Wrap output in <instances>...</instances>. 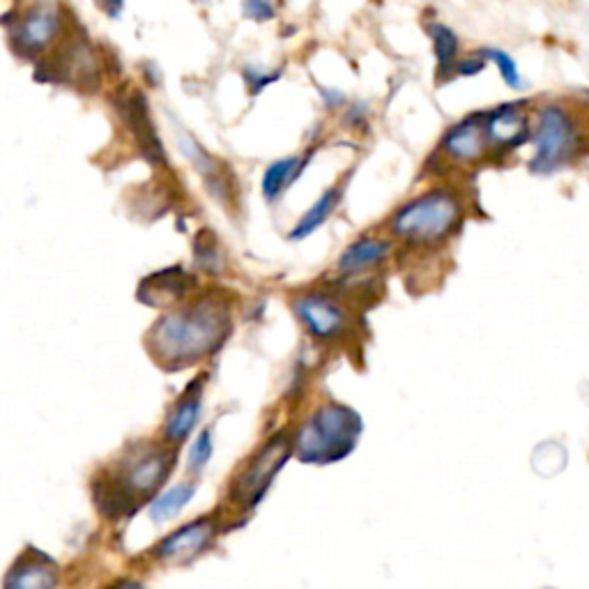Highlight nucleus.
<instances>
[{
    "label": "nucleus",
    "instance_id": "29",
    "mask_svg": "<svg viewBox=\"0 0 589 589\" xmlns=\"http://www.w3.org/2000/svg\"><path fill=\"white\" fill-rule=\"evenodd\" d=\"M97 7L109 19H118L122 10H125V0H97Z\"/></svg>",
    "mask_w": 589,
    "mask_h": 589
},
{
    "label": "nucleus",
    "instance_id": "20",
    "mask_svg": "<svg viewBox=\"0 0 589 589\" xmlns=\"http://www.w3.org/2000/svg\"><path fill=\"white\" fill-rule=\"evenodd\" d=\"M191 497H194V486L191 484H180V486L168 488L166 493H162L155 502H152L150 518L155 520V523H166V520L178 516L182 507H187Z\"/></svg>",
    "mask_w": 589,
    "mask_h": 589
},
{
    "label": "nucleus",
    "instance_id": "26",
    "mask_svg": "<svg viewBox=\"0 0 589 589\" xmlns=\"http://www.w3.org/2000/svg\"><path fill=\"white\" fill-rule=\"evenodd\" d=\"M486 63H488V58H486L484 51L472 53V56H465V58L458 60L454 74L456 76H477L486 70Z\"/></svg>",
    "mask_w": 589,
    "mask_h": 589
},
{
    "label": "nucleus",
    "instance_id": "11",
    "mask_svg": "<svg viewBox=\"0 0 589 589\" xmlns=\"http://www.w3.org/2000/svg\"><path fill=\"white\" fill-rule=\"evenodd\" d=\"M293 311L302 320V325L307 327L309 334L323 341L336 339L348 325L346 311L325 295H304L300 300H295Z\"/></svg>",
    "mask_w": 589,
    "mask_h": 589
},
{
    "label": "nucleus",
    "instance_id": "30",
    "mask_svg": "<svg viewBox=\"0 0 589 589\" xmlns=\"http://www.w3.org/2000/svg\"><path fill=\"white\" fill-rule=\"evenodd\" d=\"M113 589H139V585H134V583H129V580H125V583H118Z\"/></svg>",
    "mask_w": 589,
    "mask_h": 589
},
{
    "label": "nucleus",
    "instance_id": "13",
    "mask_svg": "<svg viewBox=\"0 0 589 589\" xmlns=\"http://www.w3.org/2000/svg\"><path fill=\"white\" fill-rule=\"evenodd\" d=\"M212 534L214 527L208 518L196 520V523L182 527V530L173 532L171 537H166L162 541V546L157 548V555L162 557V560H189V557L201 553V550L208 546Z\"/></svg>",
    "mask_w": 589,
    "mask_h": 589
},
{
    "label": "nucleus",
    "instance_id": "24",
    "mask_svg": "<svg viewBox=\"0 0 589 589\" xmlns=\"http://www.w3.org/2000/svg\"><path fill=\"white\" fill-rule=\"evenodd\" d=\"M242 12L249 21L267 24V21H272L274 14H277V7H274L272 0H244Z\"/></svg>",
    "mask_w": 589,
    "mask_h": 589
},
{
    "label": "nucleus",
    "instance_id": "8",
    "mask_svg": "<svg viewBox=\"0 0 589 589\" xmlns=\"http://www.w3.org/2000/svg\"><path fill=\"white\" fill-rule=\"evenodd\" d=\"M484 132L491 150L511 152L530 141V120L520 104L500 106L484 116Z\"/></svg>",
    "mask_w": 589,
    "mask_h": 589
},
{
    "label": "nucleus",
    "instance_id": "2",
    "mask_svg": "<svg viewBox=\"0 0 589 589\" xmlns=\"http://www.w3.org/2000/svg\"><path fill=\"white\" fill-rule=\"evenodd\" d=\"M362 431L357 412L343 405H325L297 431L295 451L304 463L339 461L355 447Z\"/></svg>",
    "mask_w": 589,
    "mask_h": 589
},
{
    "label": "nucleus",
    "instance_id": "16",
    "mask_svg": "<svg viewBox=\"0 0 589 589\" xmlns=\"http://www.w3.org/2000/svg\"><path fill=\"white\" fill-rule=\"evenodd\" d=\"M389 249H392V244L387 240H380V237H362V240L353 242L343 251L339 258V270L348 274L369 270V267L382 263V260L389 256Z\"/></svg>",
    "mask_w": 589,
    "mask_h": 589
},
{
    "label": "nucleus",
    "instance_id": "6",
    "mask_svg": "<svg viewBox=\"0 0 589 589\" xmlns=\"http://www.w3.org/2000/svg\"><path fill=\"white\" fill-rule=\"evenodd\" d=\"M60 26H63V19H60L58 5L47 3V0L30 5L26 12L19 14L17 24L7 26L12 49L24 58L40 56L44 49L56 42Z\"/></svg>",
    "mask_w": 589,
    "mask_h": 589
},
{
    "label": "nucleus",
    "instance_id": "22",
    "mask_svg": "<svg viewBox=\"0 0 589 589\" xmlns=\"http://www.w3.org/2000/svg\"><path fill=\"white\" fill-rule=\"evenodd\" d=\"M484 53H486L488 60H493L495 67H497V72H500V76H502V81L507 83V86L511 90H520V88H523V76H520V70H518L516 60L511 58L507 51H502V49H486Z\"/></svg>",
    "mask_w": 589,
    "mask_h": 589
},
{
    "label": "nucleus",
    "instance_id": "12",
    "mask_svg": "<svg viewBox=\"0 0 589 589\" xmlns=\"http://www.w3.org/2000/svg\"><path fill=\"white\" fill-rule=\"evenodd\" d=\"M175 141H178V148L182 155H185L198 173H201V178L208 182V189L210 194H214L219 198H226L228 196V182L224 178V164L219 162L217 157L210 155L208 150L203 148L198 139H194L185 127H178L175 129Z\"/></svg>",
    "mask_w": 589,
    "mask_h": 589
},
{
    "label": "nucleus",
    "instance_id": "18",
    "mask_svg": "<svg viewBox=\"0 0 589 589\" xmlns=\"http://www.w3.org/2000/svg\"><path fill=\"white\" fill-rule=\"evenodd\" d=\"M341 196H343L341 187H332V189L323 191V196H320L318 201L313 203L311 208L302 214V219L297 221V226L293 228V231H290V235H288L290 240L300 242V240H307L309 235L316 233L318 228L323 226L325 221L332 217V212L336 210V205L341 203Z\"/></svg>",
    "mask_w": 589,
    "mask_h": 589
},
{
    "label": "nucleus",
    "instance_id": "14",
    "mask_svg": "<svg viewBox=\"0 0 589 589\" xmlns=\"http://www.w3.org/2000/svg\"><path fill=\"white\" fill-rule=\"evenodd\" d=\"M309 159H311V152L304 157H297V155L281 157V159H277V162H272L270 166H267L265 173H263V182H260V191H263L265 201L267 203L279 201V198L283 196V191H286L290 185H295V180L304 173Z\"/></svg>",
    "mask_w": 589,
    "mask_h": 589
},
{
    "label": "nucleus",
    "instance_id": "10",
    "mask_svg": "<svg viewBox=\"0 0 589 589\" xmlns=\"http://www.w3.org/2000/svg\"><path fill=\"white\" fill-rule=\"evenodd\" d=\"M49 74L51 81L70 83L79 90H95L99 83L95 51L83 40L67 44L56 58V65L49 67Z\"/></svg>",
    "mask_w": 589,
    "mask_h": 589
},
{
    "label": "nucleus",
    "instance_id": "19",
    "mask_svg": "<svg viewBox=\"0 0 589 589\" xmlns=\"http://www.w3.org/2000/svg\"><path fill=\"white\" fill-rule=\"evenodd\" d=\"M56 587V569L49 562H21L10 571L5 589H53Z\"/></svg>",
    "mask_w": 589,
    "mask_h": 589
},
{
    "label": "nucleus",
    "instance_id": "21",
    "mask_svg": "<svg viewBox=\"0 0 589 589\" xmlns=\"http://www.w3.org/2000/svg\"><path fill=\"white\" fill-rule=\"evenodd\" d=\"M198 415H201V399L196 394H189L185 401H182L178 408L173 410L171 419L166 424V438L173 442L185 440L191 433V428L196 426Z\"/></svg>",
    "mask_w": 589,
    "mask_h": 589
},
{
    "label": "nucleus",
    "instance_id": "5",
    "mask_svg": "<svg viewBox=\"0 0 589 589\" xmlns=\"http://www.w3.org/2000/svg\"><path fill=\"white\" fill-rule=\"evenodd\" d=\"M290 456V445L286 435H279V438H272L267 445L258 451L254 461L247 465L240 477H237L233 486V500L237 504H244V507L251 509L263 500L267 488L272 486L274 477H277L283 463L288 461Z\"/></svg>",
    "mask_w": 589,
    "mask_h": 589
},
{
    "label": "nucleus",
    "instance_id": "27",
    "mask_svg": "<svg viewBox=\"0 0 589 589\" xmlns=\"http://www.w3.org/2000/svg\"><path fill=\"white\" fill-rule=\"evenodd\" d=\"M366 118H369V106H366L364 102H357L346 111V118H343V122H346V125H350V127H364Z\"/></svg>",
    "mask_w": 589,
    "mask_h": 589
},
{
    "label": "nucleus",
    "instance_id": "9",
    "mask_svg": "<svg viewBox=\"0 0 589 589\" xmlns=\"http://www.w3.org/2000/svg\"><path fill=\"white\" fill-rule=\"evenodd\" d=\"M484 116H468L447 129V134L440 141V152L449 162L474 164L491 150L484 132Z\"/></svg>",
    "mask_w": 589,
    "mask_h": 589
},
{
    "label": "nucleus",
    "instance_id": "7",
    "mask_svg": "<svg viewBox=\"0 0 589 589\" xmlns=\"http://www.w3.org/2000/svg\"><path fill=\"white\" fill-rule=\"evenodd\" d=\"M116 109L120 113L122 122H125L129 132H132L136 148L141 150V155L155 168H162L168 164V155L164 150L162 136L157 132L155 120L150 113V102L141 90H127L125 95L116 99Z\"/></svg>",
    "mask_w": 589,
    "mask_h": 589
},
{
    "label": "nucleus",
    "instance_id": "23",
    "mask_svg": "<svg viewBox=\"0 0 589 589\" xmlns=\"http://www.w3.org/2000/svg\"><path fill=\"white\" fill-rule=\"evenodd\" d=\"M212 435L210 431H203L201 435H198L194 447H191L189 451V468L191 472H198L203 470L205 465H208V461L212 458Z\"/></svg>",
    "mask_w": 589,
    "mask_h": 589
},
{
    "label": "nucleus",
    "instance_id": "3",
    "mask_svg": "<svg viewBox=\"0 0 589 589\" xmlns=\"http://www.w3.org/2000/svg\"><path fill=\"white\" fill-rule=\"evenodd\" d=\"M463 205L454 191L433 189L412 198L392 217V233L410 242H440L461 224Z\"/></svg>",
    "mask_w": 589,
    "mask_h": 589
},
{
    "label": "nucleus",
    "instance_id": "25",
    "mask_svg": "<svg viewBox=\"0 0 589 589\" xmlns=\"http://www.w3.org/2000/svg\"><path fill=\"white\" fill-rule=\"evenodd\" d=\"M242 76H244V81H247L251 95H260L267 86H270V83L279 81L281 72H265V70H260V67H244Z\"/></svg>",
    "mask_w": 589,
    "mask_h": 589
},
{
    "label": "nucleus",
    "instance_id": "4",
    "mask_svg": "<svg viewBox=\"0 0 589 589\" xmlns=\"http://www.w3.org/2000/svg\"><path fill=\"white\" fill-rule=\"evenodd\" d=\"M534 157L530 171L539 175L557 173L569 166L580 152V129L564 106L548 104L539 111L534 129Z\"/></svg>",
    "mask_w": 589,
    "mask_h": 589
},
{
    "label": "nucleus",
    "instance_id": "1",
    "mask_svg": "<svg viewBox=\"0 0 589 589\" xmlns=\"http://www.w3.org/2000/svg\"><path fill=\"white\" fill-rule=\"evenodd\" d=\"M231 318L221 302L201 300L191 307L166 313L152 327L148 348L166 369H182L210 355L224 343Z\"/></svg>",
    "mask_w": 589,
    "mask_h": 589
},
{
    "label": "nucleus",
    "instance_id": "15",
    "mask_svg": "<svg viewBox=\"0 0 589 589\" xmlns=\"http://www.w3.org/2000/svg\"><path fill=\"white\" fill-rule=\"evenodd\" d=\"M168 465H171V461H168L166 454H159V451L136 458L125 472V491L139 495L155 491L168 474Z\"/></svg>",
    "mask_w": 589,
    "mask_h": 589
},
{
    "label": "nucleus",
    "instance_id": "28",
    "mask_svg": "<svg viewBox=\"0 0 589 589\" xmlns=\"http://www.w3.org/2000/svg\"><path fill=\"white\" fill-rule=\"evenodd\" d=\"M320 99H323V104L332 111L346 104V95H343L341 90H334V88H320Z\"/></svg>",
    "mask_w": 589,
    "mask_h": 589
},
{
    "label": "nucleus",
    "instance_id": "17",
    "mask_svg": "<svg viewBox=\"0 0 589 589\" xmlns=\"http://www.w3.org/2000/svg\"><path fill=\"white\" fill-rule=\"evenodd\" d=\"M428 37H431L433 44V56L435 65H438V83L447 81L456 70L458 53H461V42H458V35L445 24H428Z\"/></svg>",
    "mask_w": 589,
    "mask_h": 589
}]
</instances>
